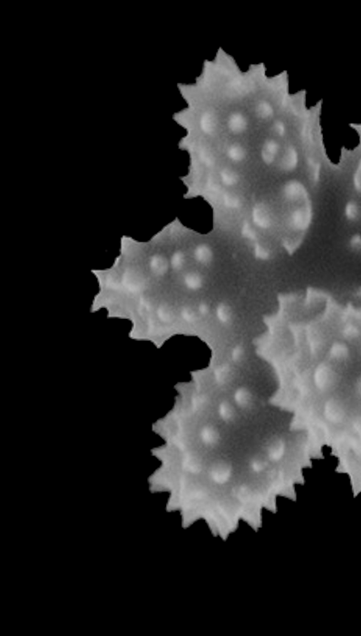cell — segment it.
I'll use <instances>...</instances> for the list:
<instances>
[{"instance_id": "obj_1", "label": "cell", "mask_w": 361, "mask_h": 636, "mask_svg": "<svg viewBox=\"0 0 361 636\" xmlns=\"http://www.w3.org/2000/svg\"><path fill=\"white\" fill-rule=\"evenodd\" d=\"M180 220L185 226L198 233H208L213 224V212L211 205L203 198L192 199L182 212Z\"/></svg>"}, {"instance_id": "obj_2", "label": "cell", "mask_w": 361, "mask_h": 636, "mask_svg": "<svg viewBox=\"0 0 361 636\" xmlns=\"http://www.w3.org/2000/svg\"><path fill=\"white\" fill-rule=\"evenodd\" d=\"M275 128H276V132H277V133L278 134H280V135H282V134L284 133L285 127H284V125H283L282 123H281V122L276 123V126H275Z\"/></svg>"}]
</instances>
